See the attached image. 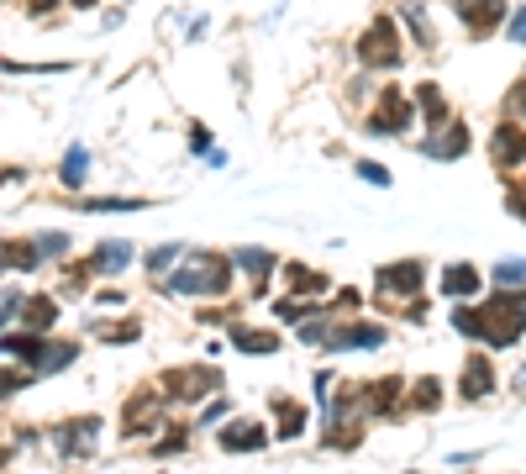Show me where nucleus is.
<instances>
[{"mask_svg": "<svg viewBox=\"0 0 526 474\" xmlns=\"http://www.w3.org/2000/svg\"><path fill=\"white\" fill-rule=\"evenodd\" d=\"M495 163L500 169H516V163H526V132L516 122H505V126H495Z\"/></svg>", "mask_w": 526, "mask_h": 474, "instance_id": "nucleus-7", "label": "nucleus"}, {"mask_svg": "<svg viewBox=\"0 0 526 474\" xmlns=\"http://www.w3.org/2000/svg\"><path fill=\"white\" fill-rule=\"evenodd\" d=\"M401 401V379H374V390L364 395V411H395Z\"/></svg>", "mask_w": 526, "mask_h": 474, "instance_id": "nucleus-15", "label": "nucleus"}, {"mask_svg": "<svg viewBox=\"0 0 526 474\" xmlns=\"http://www.w3.org/2000/svg\"><path fill=\"white\" fill-rule=\"evenodd\" d=\"M221 385V375L211 364H200V369H174L169 375V401H200V395H211Z\"/></svg>", "mask_w": 526, "mask_h": 474, "instance_id": "nucleus-6", "label": "nucleus"}, {"mask_svg": "<svg viewBox=\"0 0 526 474\" xmlns=\"http://www.w3.org/2000/svg\"><path fill=\"white\" fill-rule=\"evenodd\" d=\"M174 258H180V248H174V243H169V248H153V253H148V269H169Z\"/></svg>", "mask_w": 526, "mask_h": 474, "instance_id": "nucleus-34", "label": "nucleus"}, {"mask_svg": "<svg viewBox=\"0 0 526 474\" xmlns=\"http://www.w3.org/2000/svg\"><path fill=\"white\" fill-rule=\"evenodd\" d=\"M358 174H364L369 185H390V169H384V163H369V158L358 163Z\"/></svg>", "mask_w": 526, "mask_h": 474, "instance_id": "nucleus-33", "label": "nucleus"}, {"mask_svg": "<svg viewBox=\"0 0 526 474\" xmlns=\"http://www.w3.org/2000/svg\"><path fill=\"white\" fill-rule=\"evenodd\" d=\"M401 16L411 22L416 42H421V48H432V27H427V16H421V5H416V0H401Z\"/></svg>", "mask_w": 526, "mask_h": 474, "instance_id": "nucleus-22", "label": "nucleus"}, {"mask_svg": "<svg viewBox=\"0 0 526 474\" xmlns=\"http://www.w3.org/2000/svg\"><path fill=\"white\" fill-rule=\"evenodd\" d=\"M474 290H479V269H468V264H453L442 274V295H474Z\"/></svg>", "mask_w": 526, "mask_h": 474, "instance_id": "nucleus-14", "label": "nucleus"}, {"mask_svg": "<svg viewBox=\"0 0 526 474\" xmlns=\"http://www.w3.org/2000/svg\"><path fill=\"white\" fill-rule=\"evenodd\" d=\"M505 206H511V217H516V221H526V185L505 190Z\"/></svg>", "mask_w": 526, "mask_h": 474, "instance_id": "nucleus-30", "label": "nucleus"}, {"mask_svg": "<svg viewBox=\"0 0 526 474\" xmlns=\"http://www.w3.org/2000/svg\"><path fill=\"white\" fill-rule=\"evenodd\" d=\"M153 411H158V401L148 395V390H143V395L126 406V432H143V416H153Z\"/></svg>", "mask_w": 526, "mask_h": 474, "instance_id": "nucleus-24", "label": "nucleus"}, {"mask_svg": "<svg viewBox=\"0 0 526 474\" xmlns=\"http://www.w3.org/2000/svg\"><path fill=\"white\" fill-rule=\"evenodd\" d=\"M495 280L500 284H526V258H500V264H495Z\"/></svg>", "mask_w": 526, "mask_h": 474, "instance_id": "nucleus-28", "label": "nucleus"}, {"mask_svg": "<svg viewBox=\"0 0 526 474\" xmlns=\"http://www.w3.org/2000/svg\"><path fill=\"white\" fill-rule=\"evenodd\" d=\"M232 284V264L217 258V253H189L185 264L174 269V280L169 290H180V295H221Z\"/></svg>", "mask_w": 526, "mask_h": 474, "instance_id": "nucleus-2", "label": "nucleus"}, {"mask_svg": "<svg viewBox=\"0 0 526 474\" xmlns=\"http://www.w3.org/2000/svg\"><path fill=\"white\" fill-rule=\"evenodd\" d=\"M232 343L243 348V353H274L279 338H274V332H248V327H232Z\"/></svg>", "mask_w": 526, "mask_h": 474, "instance_id": "nucleus-19", "label": "nucleus"}, {"mask_svg": "<svg viewBox=\"0 0 526 474\" xmlns=\"http://www.w3.org/2000/svg\"><path fill=\"white\" fill-rule=\"evenodd\" d=\"M126 264H132V243H122V237H111V243H100L90 258L95 274H122Z\"/></svg>", "mask_w": 526, "mask_h": 474, "instance_id": "nucleus-11", "label": "nucleus"}, {"mask_svg": "<svg viewBox=\"0 0 526 474\" xmlns=\"http://www.w3.org/2000/svg\"><path fill=\"white\" fill-rule=\"evenodd\" d=\"M284 280L295 284V290H316V295L327 290V280H321L316 269H306V264H284Z\"/></svg>", "mask_w": 526, "mask_h": 474, "instance_id": "nucleus-21", "label": "nucleus"}, {"mask_svg": "<svg viewBox=\"0 0 526 474\" xmlns=\"http://www.w3.org/2000/svg\"><path fill=\"white\" fill-rule=\"evenodd\" d=\"M53 316H59V306H53L48 295H32V301H22V321H27V327H48Z\"/></svg>", "mask_w": 526, "mask_h": 474, "instance_id": "nucleus-20", "label": "nucleus"}, {"mask_svg": "<svg viewBox=\"0 0 526 474\" xmlns=\"http://www.w3.org/2000/svg\"><path fill=\"white\" fill-rule=\"evenodd\" d=\"M85 163H90V153L74 143V148H69V158H63V185H79V180H85Z\"/></svg>", "mask_w": 526, "mask_h": 474, "instance_id": "nucleus-25", "label": "nucleus"}, {"mask_svg": "<svg viewBox=\"0 0 526 474\" xmlns=\"http://www.w3.org/2000/svg\"><path fill=\"white\" fill-rule=\"evenodd\" d=\"M427 153H432V158L468 153V132H464V126H448V137H432V143H427Z\"/></svg>", "mask_w": 526, "mask_h": 474, "instance_id": "nucleus-16", "label": "nucleus"}, {"mask_svg": "<svg viewBox=\"0 0 526 474\" xmlns=\"http://www.w3.org/2000/svg\"><path fill=\"white\" fill-rule=\"evenodd\" d=\"M74 5H90V0H74Z\"/></svg>", "mask_w": 526, "mask_h": 474, "instance_id": "nucleus-38", "label": "nucleus"}, {"mask_svg": "<svg viewBox=\"0 0 526 474\" xmlns=\"http://www.w3.org/2000/svg\"><path fill=\"white\" fill-rule=\"evenodd\" d=\"M232 264H237V269H248L253 280H263V274L274 269V253H263V248H237V253H232Z\"/></svg>", "mask_w": 526, "mask_h": 474, "instance_id": "nucleus-18", "label": "nucleus"}, {"mask_svg": "<svg viewBox=\"0 0 526 474\" xmlns=\"http://www.w3.org/2000/svg\"><path fill=\"white\" fill-rule=\"evenodd\" d=\"M505 32H511V42H526V5L511 16V27H505Z\"/></svg>", "mask_w": 526, "mask_h": 474, "instance_id": "nucleus-35", "label": "nucleus"}, {"mask_svg": "<svg viewBox=\"0 0 526 474\" xmlns=\"http://www.w3.org/2000/svg\"><path fill=\"white\" fill-rule=\"evenodd\" d=\"M95 432H100V422H69V427L53 432V442H59V453L79 459V453H90L95 448Z\"/></svg>", "mask_w": 526, "mask_h": 474, "instance_id": "nucleus-9", "label": "nucleus"}, {"mask_svg": "<svg viewBox=\"0 0 526 474\" xmlns=\"http://www.w3.org/2000/svg\"><path fill=\"white\" fill-rule=\"evenodd\" d=\"M464 16H468V27H474V32H490L500 22V0H468Z\"/></svg>", "mask_w": 526, "mask_h": 474, "instance_id": "nucleus-17", "label": "nucleus"}, {"mask_svg": "<svg viewBox=\"0 0 526 474\" xmlns=\"http://www.w3.org/2000/svg\"><path fill=\"white\" fill-rule=\"evenodd\" d=\"M453 327L468 332V338H484L490 348H511L526 327V306H521V295H490L484 311H468V306L453 311Z\"/></svg>", "mask_w": 526, "mask_h": 474, "instance_id": "nucleus-1", "label": "nucleus"}, {"mask_svg": "<svg viewBox=\"0 0 526 474\" xmlns=\"http://www.w3.org/2000/svg\"><path fill=\"white\" fill-rule=\"evenodd\" d=\"M384 343V327H374V321H358V327H337L327 348H379Z\"/></svg>", "mask_w": 526, "mask_h": 474, "instance_id": "nucleus-10", "label": "nucleus"}, {"mask_svg": "<svg viewBox=\"0 0 526 474\" xmlns=\"http://www.w3.org/2000/svg\"><path fill=\"white\" fill-rule=\"evenodd\" d=\"M37 248H42V253H69V232H42V237H37Z\"/></svg>", "mask_w": 526, "mask_h": 474, "instance_id": "nucleus-31", "label": "nucleus"}, {"mask_svg": "<svg viewBox=\"0 0 526 474\" xmlns=\"http://www.w3.org/2000/svg\"><path fill=\"white\" fill-rule=\"evenodd\" d=\"M437 401H442V385H437V379H421V385H416V395H411V406H437Z\"/></svg>", "mask_w": 526, "mask_h": 474, "instance_id": "nucleus-29", "label": "nucleus"}, {"mask_svg": "<svg viewBox=\"0 0 526 474\" xmlns=\"http://www.w3.org/2000/svg\"><path fill=\"white\" fill-rule=\"evenodd\" d=\"M5 353H22L37 375H48V369L74 364V353H79V348H74V343H37V338H27V332H22V338H5Z\"/></svg>", "mask_w": 526, "mask_h": 474, "instance_id": "nucleus-3", "label": "nucleus"}, {"mask_svg": "<svg viewBox=\"0 0 526 474\" xmlns=\"http://www.w3.org/2000/svg\"><path fill=\"white\" fill-rule=\"evenodd\" d=\"M521 306H526V295H521Z\"/></svg>", "mask_w": 526, "mask_h": 474, "instance_id": "nucleus-39", "label": "nucleus"}, {"mask_svg": "<svg viewBox=\"0 0 526 474\" xmlns=\"http://www.w3.org/2000/svg\"><path fill=\"white\" fill-rule=\"evenodd\" d=\"M511 111H521V116H526V85H516V90H511Z\"/></svg>", "mask_w": 526, "mask_h": 474, "instance_id": "nucleus-36", "label": "nucleus"}, {"mask_svg": "<svg viewBox=\"0 0 526 474\" xmlns=\"http://www.w3.org/2000/svg\"><path fill=\"white\" fill-rule=\"evenodd\" d=\"M495 390V375H490V364L484 358H468V369H464V395L468 401H479V395H490Z\"/></svg>", "mask_w": 526, "mask_h": 474, "instance_id": "nucleus-13", "label": "nucleus"}, {"mask_svg": "<svg viewBox=\"0 0 526 474\" xmlns=\"http://www.w3.org/2000/svg\"><path fill=\"white\" fill-rule=\"evenodd\" d=\"M405 126H411V100H405L401 90H384L379 111L369 116V132L374 137H401Z\"/></svg>", "mask_w": 526, "mask_h": 474, "instance_id": "nucleus-5", "label": "nucleus"}, {"mask_svg": "<svg viewBox=\"0 0 526 474\" xmlns=\"http://www.w3.org/2000/svg\"><path fill=\"white\" fill-rule=\"evenodd\" d=\"M37 243H5V264H11V269H32V264H37Z\"/></svg>", "mask_w": 526, "mask_h": 474, "instance_id": "nucleus-26", "label": "nucleus"}, {"mask_svg": "<svg viewBox=\"0 0 526 474\" xmlns=\"http://www.w3.org/2000/svg\"><path fill=\"white\" fill-rule=\"evenodd\" d=\"M310 306H316V301H279L274 311L290 316V321H300V316H310Z\"/></svg>", "mask_w": 526, "mask_h": 474, "instance_id": "nucleus-32", "label": "nucleus"}, {"mask_svg": "<svg viewBox=\"0 0 526 474\" xmlns=\"http://www.w3.org/2000/svg\"><path fill=\"white\" fill-rule=\"evenodd\" d=\"M421 111H427V122L442 126V116H448V106H442V95H437V85H421Z\"/></svg>", "mask_w": 526, "mask_h": 474, "instance_id": "nucleus-27", "label": "nucleus"}, {"mask_svg": "<svg viewBox=\"0 0 526 474\" xmlns=\"http://www.w3.org/2000/svg\"><path fill=\"white\" fill-rule=\"evenodd\" d=\"M306 427V411L295 406V401H279V438H295Z\"/></svg>", "mask_w": 526, "mask_h": 474, "instance_id": "nucleus-23", "label": "nucleus"}, {"mask_svg": "<svg viewBox=\"0 0 526 474\" xmlns=\"http://www.w3.org/2000/svg\"><path fill=\"white\" fill-rule=\"evenodd\" d=\"M269 442V432L258 427V422H232V427H221V448L226 453H258Z\"/></svg>", "mask_w": 526, "mask_h": 474, "instance_id": "nucleus-8", "label": "nucleus"}, {"mask_svg": "<svg viewBox=\"0 0 526 474\" xmlns=\"http://www.w3.org/2000/svg\"><path fill=\"white\" fill-rule=\"evenodd\" d=\"M421 274H427V269H421L416 258H411V264H384V269H379V284H384V290H401V295H411V290L421 284Z\"/></svg>", "mask_w": 526, "mask_h": 474, "instance_id": "nucleus-12", "label": "nucleus"}, {"mask_svg": "<svg viewBox=\"0 0 526 474\" xmlns=\"http://www.w3.org/2000/svg\"><path fill=\"white\" fill-rule=\"evenodd\" d=\"M48 5H59V0H32V11H48Z\"/></svg>", "mask_w": 526, "mask_h": 474, "instance_id": "nucleus-37", "label": "nucleus"}, {"mask_svg": "<svg viewBox=\"0 0 526 474\" xmlns=\"http://www.w3.org/2000/svg\"><path fill=\"white\" fill-rule=\"evenodd\" d=\"M358 59L374 63V69H390V63H401V37H395V22H374L364 37H358Z\"/></svg>", "mask_w": 526, "mask_h": 474, "instance_id": "nucleus-4", "label": "nucleus"}]
</instances>
